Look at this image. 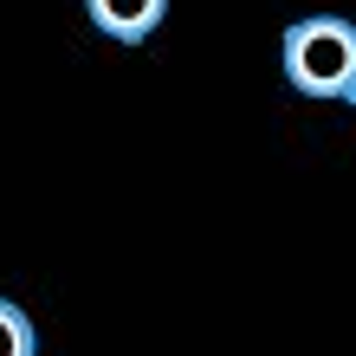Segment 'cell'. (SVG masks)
<instances>
[{
    "mask_svg": "<svg viewBox=\"0 0 356 356\" xmlns=\"http://www.w3.org/2000/svg\"><path fill=\"white\" fill-rule=\"evenodd\" d=\"M285 85L305 97H343L356 104V26L343 13H305L279 39Z\"/></svg>",
    "mask_w": 356,
    "mask_h": 356,
    "instance_id": "obj_1",
    "label": "cell"
},
{
    "mask_svg": "<svg viewBox=\"0 0 356 356\" xmlns=\"http://www.w3.org/2000/svg\"><path fill=\"white\" fill-rule=\"evenodd\" d=\"M33 350H39L33 318H26L13 298H0V356H33Z\"/></svg>",
    "mask_w": 356,
    "mask_h": 356,
    "instance_id": "obj_3",
    "label": "cell"
},
{
    "mask_svg": "<svg viewBox=\"0 0 356 356\" xmlns=\"http://www.w3.org/2000/svg\"><path fill=\"white\" fill-rule=\"evenodd\" d=\"M91 26L104 39H117V46H143L162 19H169V0H85Z\"/></svg>",
    "mask_w": 356,
    "mask_h": 356,
    "instance_id": "obj_2",
    "label": "cell"
}]
</instances>
